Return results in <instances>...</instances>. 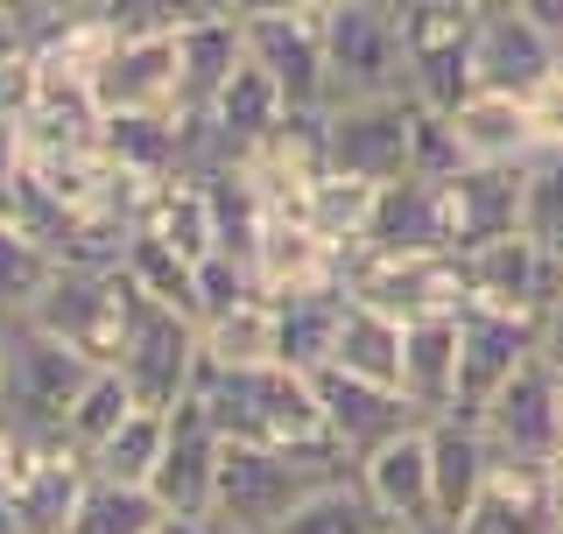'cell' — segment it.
Here are the masks:
<instances>
[{"label": "cell", "instance_id": "6da1fadb", "mask_svg": "<svg viewBox=\"0 0 563 534\" xmlns=\"http://www.w3.org/2000/svg\"><path fill=\"white\" fill-rule=\"evenodd\" d=\"M190 401L211 415V430L225 443H254V450H310V457H339V443L324 430V408H317L310 372L289 366H211L198 372Z\"/></svg>", "mask_w": 563, "mask_h": 534}, {"label": "cell", "instance_id": "7a4b0ae2", "mask_svg": "<svg viewBox=\"0 0 563 534\" xmlns=\"http://www.w3.org/2000/svg\"><path fill=\"white\" fill-rule=\"evenodd\" d=\"M92 372L99 366L85 352H70L64 337H49L43 324L22 316V324H8V337H0V415L35 443H64V415L85 394Z\"/></svg>", "mask_w": 563, "mask_h": 534}, {"label": "cell", "instance_id": "3957f363", "mask_svg": "<svg viewBox=\"0 0 563 534\" xmlns=\"http://www.w3.org/2000/svg\"><path fill=\"white\" fill-rule=\"evenodd\" d=\"M331 478H352L345 457H310V450H254V443H225L219 457V500L211 521H233L254 534H275L310 492H324Z\"/></svg>", "mask_w": 563, "mask_h": 534}, {"label": "cell", "instance_id": "277c9868", "mask_svg": "<svg viewBox=\"0 0 563 534\" xmlns=\"http://www.w3.org/2000/svg\"><path fill=\"white\" fill-rule=\"evenodd\" d=\"M324 57H331V105L366 99H409V57H401L395 0H345L324 14Z\"/></svg>", "mask_w": 563, "mask_h": 534}, {"label": "cell", "instance_id": "5b68a950", "mask_svg": "<svg viewBox=\"0 0 563 534\" xmlns=\"http://www.w3.org/2000/svg\"><path fill=\"white\" fill-rule=\"evenodd\" d=\"M345 302L422 324V316H457L472 302L465 260L457 254H380V246H345Z\"/></svg>", "mask_w": 563, "mask_h": 534}, {"label": "cell", "instance_id": "8992f818", "mask_svg": "<svg viewBox=\"0 0 563 534\" xmlns=\"http://www.w3.org/2000/svg\"><path fill=\"white\" fill-rule=\"evenodd\" d=\"M113 372L134 387L141 408H163L169 415L176 401H190V387H198V372H205V331L190 324L184 310H163V302L141 296L134 316H128V337H120Z\"/></svg>", "mask_w": 563, "mask_h": 534}, {"label": "cell", "instance_id": "52a82bcc", "mask_svg": "<svg viewBox=\"0 0 563 534\" xmlns=\"http://www.w3.org/2000/svg\"><path fill=\"white\" fill-rule=\"evenodd\" d=\"M134 281L120 275H78V267H57L49 296L29 310V324H43L49 337H64L70 352H85L92 366H113L120 359V337H128V316H134Z\"/></svg>", "mask_w": 563, "mask_h": 534}, {"label": "cell", "instance_id": "ba28073f", "mask_svg": "<svg viewBox=\"0 0 563 534\" xmlns=\"http://www.w3.org/2000/svg\"><path fill=\"white\" fill-rule=\"evenodd\" d=\"M472 422H479V436L493 443V457H500V465L542 471L563 450V372L550 359H528Z\"/></svg>", "mask_w": 563, "mask_h": 534}, {"label": "cell", "instance_id": "9c48e42d", "mask_svg": "<svg viewBox=\"0 0 563 534\" xmlns=\"http://www.w3.org/2000/svg\"><path fill=\"white\" fill-rule=\"evenodd\" d=\"M528 359H542V316L465 302L457 310V415H479Z\"/></svg>", "mask_w": 563, "mask_h": 534}, {"label": "cell", "instance_id": "30bf717a", "mask_svg": "<svg viewBox=\"0 0 563 534\" xmlns=\"http://www.w3.org/2000/svg\"><path fill=\"white\" fill-rule=\"evenodd\" d=\"M409 134H416V99H366V105H331L324 113V148L331 176H360V183H401L416 176L409 163Z\"/></svg>", "mask_w": 563, "mask_h": 534}, {"label": "cell", "instance_id": "8fae6325", "mask_svg": "<svg viewBox=\"0 0 563 534\" xmlns=\"http://www.w3.org/2000/svg\"><path fill=\"white\" fill-rule=\"evenodd\" d=\"M528 169L536 163H465L457 176L437 183L451 254H472V246H493V240L521 233V219H528Z\"/></svg>", "mask_w": 563, "mask_h": 534}, {"label": "cell", "instance_id": "7c38bea8", "mask_svg": "<svg viewBox=\"0 0 563 534\" xmlns=\"http://www.w3.org/2000/svg\"><path fill=\"white\" fill-rule=\"evenodd\" d=\"M352 478H360V492L374 500V513L387 527L444 534V521H437V478H430V422H416V430L387 436L380 450H366L352 465Z\"/></svg>", "mask_w": 563, "mask_h": 534}, {"label": "cell", "instance_id": "4fadbf2b", "mask_svg": "<svg viewBox=\"0 0 563 534\" xmlns=\"http://www.w3.org/2000/svg\"><path fill=\"white\" fill-rule=\"evenodd\" d=\"M246 57L275 78L289 113H324L331 99V57H324V14H240Z\"/></svg>", "mask_w": 563, "mask_h": 534}, {"label": "cell", "instance_id": "5bb4252c", "mask_svg": "<svg viewBox=\"0 0 563 534\" xmlns=\"http://www.w3.org/2000/svg\"><path fill=\"white\" fill-rule=\"evenodd\" d=\"M219 457L225 436L211 430V415L198 401H176L169 408V443H163V465H155L148 492L169 521H211V500H219Z\"/></svg>", "mask_w": 563, "mask_h": 534}, {"label": "cell", "instance_id": "9a60e30c", "mask_svg": "<svg viewBox=\"0 0 563 534\" xmlns=\"http://www.w3.org/2000/svg\"><path fill=\"white\" fill-rule=\"evenodd\" d=\"M472 92H507V99H528L550 70H563V43L550 29H536L528 14H486L472 22Z\"/></svg>", "mask_w": 563, "mask_h": 534}, {"label": "cell", "instance_id": "2e32d148", "mask_svg": "<svg viewBox=\"0 0 563 534\" xmlns=\"http://www.w3.org/2000/svg\"><path fill=\"white\" fill-rule=\"evenodd\" d=\"M310 387H317L324 430H331V443H339V457H345V465H360L366 450H380L387 436H401V430H416V422H422L416 408L395 394V387L352 380V372H339V366L310 372Z\"/></svg>", "mask_w": 563, "mask_h": 534}, {"label": "cell", "instance_id": "e0dca14e", "mask_svg": "<svg viewBox=\"0 0 563 534\" xmlns=\"http://www.w3.org/2000/svg\"><path fill=\"white\" fill-rule=\"evenodd\" d=\"M99 113H176L184 105V78H176V35H128L92 78Z\"/></svg>", "mask_w": 563, "mask_h": 534}, {"label": "cell", "instance_id": "ac0fdd59", "mask_svg": "<svg viewBox=\"0 0 563 534\" xmlns=\"http://www.w3.org/2000/svg\"><path fill=\"white\" fill-rule=\"evenodd\" d=\"M493 471H500V457H493V443L479 436L472 415L430 422V478H437V521H444V534H457L479 513Z\"/></svg>", "mask_w": 563, "mask_h": 534}, {"label": "cell", "instance_id": "d6986e66", "mask_svg": "<svg viewBox=\"0 0 563 534\" xmlns=\"http://www.w3.org/2000/svg\"><path fill=\"white\" fill-rule=\"evenodd\" d=\"M85 486H92V465H85L70 443H43V450L29 457V471L14 478V492H8L0 507H8L14 534H70Z\"/></svg>", "mask_w": 563, "mask_h": 534}, {"label": "cell", "instance_id": "ffe728a7", "mask_svg": "<svg viewBox=\"0 0 563 534\" xmlns=\"http://www.w3.org/2000/svg\"><path fill=\"white\" fill-rule=\"evenodd\" d=\"M401 401L422 422L457 415V316L401 324Z\"/></svg>", "mask_w": 563, "mask_h": 534}, {"label": "cell", "instance_id": "44dd1931", "mask_svg": "<svg viewBox=\"0 0 563 534\" xmlns=\"http://www.w3.org/2000/svg\"><path fill=\"white\" fill-rule=\"evenodd\" d=\"M451 134L465 163H536V127H528V99L507 92H472L451 105Z\"/></svg>", "mask_w": 563, "mask_h": 534}, {"label": "cell", "instance_id": "7402d4cb", "mask_svg": "<svg viewBox=\"0 0 563 534\" xmlns=\"http://www.w3.org/2000/svg\"><path fill=\"white\" fill-rule=\"evenodd\" d=\"M246 64V22L240 14H211V22L176 29V78H184V113H205L225 92V78Z\"/></svg>", "mask_w": 563, "mask_h": 534}, {"label": "cell", "instance_id": "603a6c76", "mask_svg": "<svg viewBox=\"0 0 563 534\" xmlns=\"http://www.w3.org/2000/svg\"><path fill=\"white\" fill-rule=\"evenodd\" d=\"M366 246H380V254H451L437 183H422V176L387 183L380 204H374V225H366Z\"/></svg>", "mask_w": 563, "mask_h": 534}, {"label": "cell", "instance_id": "cb8c5ba5", "mask_svg": "<svg viewBox=\"0 0 563 534\" xmlns=\"http://www.w3.org/2000/svg\"><path fill=\"white\" fill-rule=\"evenodd\" d=\"M457 534H563V513L550 500V478L528 465H500L486 486L479 513H472Z\"/></svg>", "mask_w": 563, "mask_h": 534}, {"label": "cell", "instance_id": "d4e9b609", "mask_svg": "<svg viewBox=\"0 0 563 534\" xmlns=\"http://www.w3.org/2000/svg\"><path fill=\"white\" fill-rule=\"evenodd\" d=\"M141 233L163 240L169 254L184 260H211L219 254V219H211V198L198 176H176V183H163L148 198V211H141Z\"/></svg>", "mask_w": 563, "mask_h": 534}, {"label": "cell", "instance_id": "484cf974", "mask_svg": "<svg viewBox=\"0 0 563 534\" xmlns=\"http://www.w3.org/2000/svg\"><path fill=\"white\" fill-rule=\"evenodd\" d=\"M113 43H120V35L106 22H92L85 8H64L43 35H29L35 64H43V85H92L99 64L113 57Z\"/></svg>", "mask_w": 563, "mask_h": 534}, {"label": "cell", "instance_id": "4316f807", "mask_svg": "<svg viewBox=\"0 0 563 534\" xmlns=\"http://www.w3.org/2000/svg\"><path fill=\"white\" fill-rule=\"evenodd\" d=\"M339 324H345V296H296L275 302V366L289 372H324L339 352Z\"/></svg>", "mask_w": 563, "mask_h": 534}, {"label": "cell", "instance_id": "83f0119b", "mask_svg": "<svg viewBox=\"0 0 563 534\" xmlns=\"http://www.w3.org/2000/svg\"><path fill=\"white\" fill-rule=\"evenodd\" d=\"M331 366L352 372V380H374V387H395V394H401V324L380 316V310H366V302H345Z\"/></svg>", "mask_w": 563, "mask_h": 534}, {"label": "cell", "instance_id": "f1b7e54d", "mask_svg": "<svg viewBox=\"0 0 563 534\" xmlns=\"http://www.w3.org/2000/svg\"><path fill=\"white\" fill-rule=\"evenodd\" d=\"M49 281H57V254L0 211V324H22L49 296Z\"/></svg>", "mask_w": 563, "mask_h": 534}, {"label": "cell", "instance_id": "f546056e", "mask_svg": "<svg viewBox=\"0 0 563 534\" xmlns=\"http://www.w3.org/2000/svg\"><path fill=\"white\" fill-rule=\"evenodd\" d=\"M163 443H169V415H163V408H134V415L92 450V478H113V486H148L155 465H163Z\"/></svg>", "mask_w": 563, "mask_h": 534}, {"label": "cell", "instance_id": "4dcf8cb0", "mask_svg": "<svg viewBox=\"0 0 563 534\" xmlns=\"http://www.w3.org/2000/svg\"><path fill=\"white\" fill-rule=\"evenodd\" d=\"M120 275L134 281V296L163 302V310H184L190 324H198V260H184V254H169L163 240L134 233V246H128V260H120Z\"/></svg>", "mask_w": 563, "mask_h": 534}, {"label": "cell", "instance_id": "1f68e13d", "mask_svg": "<svg viewBox=\"0 0 563 534\" xmlns=\"http://www.w3.org/2000/svg\"><path fill=\"white\" fill-rule=\"evenodd\" d=\"M205 359L211 366H275V302L268 296H254V302H240V310H225V316H211L205 324Z\"/></svg>", "mask_w": 563, "mask_h": 534}, {"label": "cell", "instance_id": "d6a6232c", "mask_svg": "<svg viewBox=\"0 0 563 534\" xmlns=\"http://www.w3.org/2000/svg\"><path fill=\"white\" fill-rule=\"evenodd\" d=\"M134 408H141V401H134V387L120 380L113 366H99L92 380H85V394L70 401V415H64V443L85 457V465H92V450H99V443H106V436L120 430V422L134 415Z\"/></svg>", "mask_w": 563, "mask_h": 534}, {"label": "cell", "instance_id": "836d02e7", "mask_svg": "<svg viewBox=\"0 0 563 534\" xmlns=\"http://www.w3.org/2000/svg\"><path fill=\"white\" fill-rule=\"evenodd\" d=\"M374 204H380V183H360V176H324L310 190V211L303 225L331 246H366V225H374Z\"/></svg>", "mask_w": 563, "mask_h": 534}, {"label": "cell", "instance_id": "e575fe53", "mask_svg": "<svg viewBox=\"0 0 563 534\" xmlns=\"http://www.w3.org/2000/svg\"><path fill=\"white\" fill-rule=\"evenodd\" d=\"M169 513L155 507L148 486H113V478H92L78 500V521H70V534H155Z\"/></svg>", "mask_w": 563, "mask_h": 534}, {"label": "cell", "instance_id": "d590c367", "mask_svg": "<svg viewBox=\"0 0 563 534\" xmlns=\"http://www.w3.org/2000/svg\"><path fill=\"white\" fill-rule=\"evenodd\" d=\"M387 521L374 513V500L360 492V478H331L324 492H310L275 534H380Z\"/></svg>", "mask_w": 563, "mask_h": 534}, {"label": "cell", "instance_id": "8d00e7d4", "mask_svg": "<svg viewBox=\"0 0 563 534\" xmlns=\"http://www.w3.org/2000/svg\"><path fill=\"white\" fill-rule=\"evenodd\" d=\"M85 14L128 43V35H176L190 22H211L219 8H211V0H85Z\"/></svg>", "mask_w": 563, "mask_h": 534}, {"label": "cell", "instance_id": "74e56055", "mask_svg": "<svg viewBox=\"0 0 563 534\" xmlns=\"http://www.w3.org/2000/svg\"><path fill=\"white\" fill-rule=\"evenodd\" d=\"M254 296H261L254 260H240V254H211V260H198V331L211 324V316H225V310H240V302H254Z\"/></svg>", "mask_w": 563, "mask_h": 534}, {"label": "cell", "instance_id": "f35d334b", "mask_svg": "<svg viewBox=\"0 0 563 534\" xmlns=\"http://www.w3.org/2000/svg\"><path fill=\"white\" fill-rule=\"evenodd\" d=\"M521 233L536 246H550L563 254V155H536V169H528V219Z\"/></svg>", "mask_w": 563, "mask_h": 534}, {"label": "cell", "instance_id": "ab89813d", "mask_svg": "<svg viewBox=\"0 0 563 534\" xmlns=\"http://www.w3.org/2000/svg\"><path fill=\"white\" fill-rule=\"evenodd\" d=\"M43 105V64H35V49H8L0 57V127H22V120Z\"/></svg>", "mask_w": 563, "mask_h": 534}, {"label": "cell", "instance_id": "60d3db41", "mask_svg": "<svg viewBox=\"0 0 563 534\" xmlns=\"http://www.w3.org/2000/svg\"><path fill=\"white\" fill-rule=\"evenodd\" d=\"M528 127H536V155H563V70L528 92Z\"/></svg>", "mask_w": 563, "mask_h": 534}, {"label": "cell", "instance_id": "b9f144b4", "mask_svg": "<svg viewBox=\"0 0 563 534\" xmlns=\"http://www.w3.org/2000/svg\"><path fill=\"white\" fill-rule=\"evenodd\" d=\"M35 450H43V443H35V436H22L8 415H0V500L14 492V478L29 471V457H35Z\"/></svg>", "mask_w": 563, "mask_h": 534}, {"label": "cell", "instance_id": "7bdbcfd3", "mask_svg": "<svg viewBox=\"0 0 563 534\" xmlns=\"http://www.w3.org/2000/svg\"><path fill=\"white\" fill-rule=\"evenodd\" d=\"M0 14H8V22H14V35L29 43V35H43V29L64 14V0H0Z\"/></svg>", "mask_w": 563, "mask_h": 534}, {"label": "cell", "instance_id": "ee69618b", "mask_svg": "<svg viewBox=\"0 0 563 534\" xmlns=\"http://www.w3.org/2000/svg\"><path fill=\"white\" fill-rule=\"evenodd\" d=\"M14 176H22V134L0 127V211H8V198H14Z\"/></svg>", "mask_w": 563, "mask_h": 534}, {"label": "cell", "instance_id": "f6af8a7d", "mask_svg": "<svg viewBox=\"0 0 563 534\" xmlns=\"http://www.w3.org/2000/svg\"><path fill=\"white\" fill-rule=\"evenodd\" d=\"M521 14H528L536 29H550L556 43H563V0H521Z\"/></svg>", "mask_w": 563, "mask_h": 534}, {"label": "cell", "instance_id": "bcb514c9", "mask_svg": "<svg viewBox=\"0 0 563 534\" xmlns=\"http://www.w3.org/2000/svg\"><path fill=\"white\" fill-rule=\"evenodd\" d=\"M542 359H550V366L563 372V302H556L550 316H542Z\"/></svg>", "mask_w": 563, "mask_h": 534}, {"label": "cell", "instance_id": "7dc6e473", "mask_svg": "<svg viewBox=\"0 0 563 534\" xmlns=\"http://www.w3.org/2000/svg\"><path fill=\"white\" fill-rule=\"evenodd\" d=\"M457 8H465V14H472V22H486V14H515V8H521V0H457Z\"/></svg>", "mask_w": 563, "mask_h": 534}, {"label": "cell", "instance_id": "c3c4849f", "mask_svg": "<svg viewBox=\"0 0 563 534\" xmlns=\"http://www.w3.org/2000/svg\"><path fill=\"white\" fill-rule=\"evenodd\" d=\"M542 478H550V500H556V513H563V450L550 457V465H542Z\"/></svg>", "mask_w": 563, "mask_h": 534}, {"label": "cell", "instance_id": "681fc988", "mask_svg": "<svg viewBox=\"0 0 563 534\" xmlns=\"http://www.w3.org/2000/svg\"><path fill=\"white\" fill-rule=\"evenodd\" d=\"M8 49H22V35H14V22L0 14V57H8Z\"/></svg>", "mask_w": 563, "mask_h": 534}, {"label": "cell", "instance_id": "f907efd6", "mask_svg": "<svg viewBox=\"0 0 563 534\" xmlns=\"http://www.w3.org/2000/svg\"><path fill=\"white\" fill-rule=\"evenodd\" d=\"M155 534H205V521H163Z\"/></svg>", "mask_w": 563, "mask_h": 534}, {"label": "cell", "instance_id": "816d5d0a", "mask_svg": "<svg viewBox=\"0 0 563 534\" xmlns=\"http://www.w3.org/2000/svg\"><path fill=\"white\" fill-rule=\"evenodd\" d=\"M205 534H254V527H233V521H205Z\"/></svg>", "mask_w": 563, "mask_h": 534}, {"label": "cell", "instance_id": "f5cc1de1", "mask_svg": "<svg viewBox=\"0 0 563 534\" xmlns=\"http://www.w3.org/2000/svg\"><path fill=\"white\" fill-rule=\"evenodd\" d=\"M64 8H85V0H64Z\"/></svg>", "mask_w": 563, "mask_h": 534}, {"label": "cell", "instance_id": "db71d44e", "mask_svg": "<svg viewBox=\"0 0 563 534\" xmlns=\"http://www.w3.org/2000/svg\"><path fill=\"white\" fill-rule=\"evenodd\" d=\"M380 534H401V527H380Z\"/></svg>", "mask_w": 563, "mask_h": 534}, {"label": "cell", "instance_id": "11a10c76", "mask_svg": "<svg viewBox=\"0 0 563 534\" xmlns=\"http://www.w3.org/2000/svg\"><path fill=\"white\" fill-rule=\"evenodd\" d=\"M0 337H8V324H0Z\"/></svg>", "mask_w": 563, "mask_h": 534}]
</instances>
